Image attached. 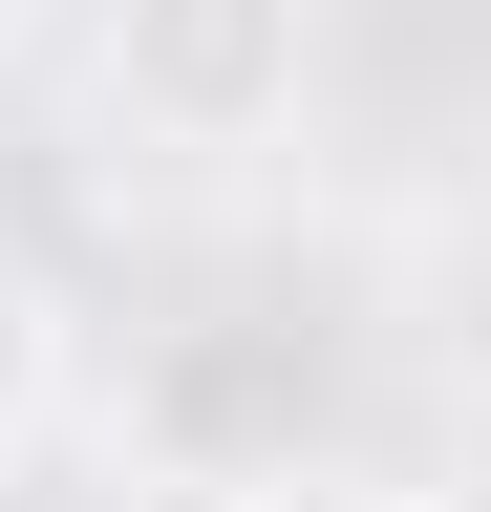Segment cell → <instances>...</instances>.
<instances>
[{"mask_svg":"<svg viewBox=\"0 0 491 512\" xmlns=\"http://www.w3.org/2000/svg\"><path fill=\"white\" fill-rule=\"evenodd\" d=\"M86 86L171 171H257L321 86V0H86Z\"/></svg>","mask_w":491,"mask_h":512,"instance_id":"1","label":"cell"},{"mask_svg":"<svg viewBox=\"0 0 491 512\" xmlns=\"http://www.w3.org/2000/svg\"><path fill=\"white\" fill-rule=\"evenodd\" d=\"M214 512H449V491H406V470H299V448H257Z\"/></svg>","mask_w":491,"mask_h":512,"instance_id":"2","label":"cell"},{"mask_svg":"<svg viewBox=\"0 0 491 512\" xmlns=\"http://www.w3.org/2000/svg\"><path fill=\"white\" fill-rule=\"evenodd\" d=\"M22 406H43V278L0 256V427H22Z\"/></svg>","mask_w":491,"mask_h":512,"instance_id":"3","label":"cell"},{"mask_svg":"<svg viewBox=\"0 0 491 512\" xmlns=\"http://www.w3.org/2000/svg\"><path fill=\"white\" fill-rule=\"evenodd\" d=\"M0 43H22V0H0Z\"/></svg>","mask_w":491,"mask_h":512,"instance_id":"4","label":"cell"}]
</instances>
